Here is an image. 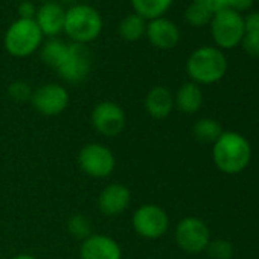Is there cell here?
Instances as JSON below:
<instances>
[{
  "mask_svg": "<svg viewBox=\"0 0 259 259\" xmlns=\"http://www.w3.org/2000/svg\"><path fill=\"white\" fill-rule=\"evenodd\" d=\"M176 241L182 250L200 253L209 244V229L200 218H183L176 227Z\"/></svg>",
  "mask_w": 259,
  "mask_h": 259,
  "instance_id": "30bf717a",
  "label": "cell"
},
{
  "mask_svg": "<svg viewBox=\"0 0 259 259\" xmlns=\"http://www.w3.org/2000/svg\"><path fill=\"white\" fill-rule=\"evenodd\" d=\"M210 31L213 41L223 49L238 46L245 34L244 19L239 13L227 8L217 13L210 20Z\"/></svg>",
  "mask_w": 259,
  "mask_h": 259,
  "instance_id": "5b68a950",
  "label": "cell"
},
{
  "mask_svg": "<svg viewBox=\"0 0 259 259\" xmlns=\"http://www.w3.org/2000/svg\"><path fill=\"white\" fill-rule=\"evenodd\" d=\"M169 226L166 212L157 204H144L133 215V229L145 239L162 238Z\"/></svg>",
  "mask_w": 259,
  "mask_h": 259,
  "instance_id": "52a82bcc",
  "label": "cell"
},
{
  "mask_svg": "<svg viewBox=\"0 0 259 259\" xmlns=\"http://www.w3.org/2000/svg\"><path fill=\"white\" fill-rule=\"evenodd\" d=\"M194 2L207 10L212 16L229 8V0H194Z\"/></svg>",
  "mask_w": 259,
  "mask_h": 259,
  "instance_id": "4316f807",
  "label": "cell"
},
{
  "mask_svg": "<svg viewBox=\"0 0 259 259\" xmlns=\"http://www.w3.org/2000/svg\"><path fill=\"white\" fill-rule=\"evenodd\" d=\"M135 13L145 20H154L163 17V14L171 8L174 0H130Z\"/></svg>",
  "mask_w": 259,
  "mask_h": 259,
  "instance_id": "ac0fdd59",
  "label": "cell"
},
{
  "mask_svg": "<svg viewBox=\"0 0 259 259\" xmlns=\"http://www.w3.org/2000/svg\"><path fill=\"white\" fill-rule=\"evenodd\" d=\"M241 43L250 57H259V32H245Z\"/></svg>",
  "mask_w": 259,
  "mask_h": 259,
  "instance_id": "484cf974",
  "label": "cell"
},
{
  "mask_svg": "<svg viewBox=\"0 0 259 259\" xmlns=\"http://www.w3.org/2000/svg\"><path fill=\"white\" fill-rule=\"evenodd\" d=\"M32 89L28 82L25 81H14L10 87H8V95L11 99H14L16 102H25V101H31L32 96Z\"/></svg>",
  "mask_w": 259,
  "mask_h": 259,
  "instance_id": "d4e9b609",
  "label": "cell"
},
{
  "mask_svg": "<svg viewBox=\"0 0 259 259\" xmlns=\"http://www.w3.org/2000/svg\"><path fill=\"white\" fill-rule=\"evenodd\" d=\"M67 229H69V233L76 238V239H81L84 241L85 238H89L92 235V224H90V220L81 213H76L73 217L69 218L67 221Z\"/></svg>",
  "mask_w": 259,
  "mask_h": 259,
  "instance_id": "7402d4cb",
  "label": "cell"
},
{
  "mask_svg": "<svg viewBox=\"0 0 259 259\" xmlns=\"http://www.w3.org/2000/svg\"><path fill=\"white\" fill-rule=\"evenodd\" d=\"M174 104L179 107L180 111L192 114L200 110L203 104V93L195 82H186L179 89L174 98Z\"/></svg>",
  "mask_w": 259,
  "mask_h": 259,
  "instance_id": "e0dca14e",
  "label": "cell"
},
{
  "mask_svg": "<svg viewBox=\"0 0 259 259\" xmlns=\"http://www.w3.org/2000/svg\"><path fill=\"white\" fill-rule=\"evenodd\" d=\"M79 168L84 174L93 179H107L116 166L114 154L101 144H87L78 156Z\"/></svg>",
  "mask_w": 259,
  "mask_h": 259,
  "instance_id": "8992f818",
  "label": "cell"
},
{
  "mask_svg": "<svg viewBox=\"0 0 259 259\" xmlns=\"http://www.w3.org/2000/svg\"><path fill=\"white\" fill-rule=\"evenodd\" d=\"M102 31V17L90 5H75L66 11L64 32L73 43L87 45L99 37Z\"/></svg>",
  "mask_w": 259,
  "mask_h": 259,
  "instance_id": "3957f363",
  "label": "cell"
},
{
  "mask_svg": "<svg viewBox=\"0 0 259 259\" xmlns=\"http://www.w3.org/2000/svg\"><path fill=\"white\" fill-rule=\"evenodd\" d=\"M43 41V34L35 20H16L5 34V49L16 58L32 55Z\"/></svg>",
  "mask_w": 259,
  "mask_h": 259,
  "instance_id": "277c9868",
  "label": "cell"
},
{
  "mask_svg": "<svg viewBox=\"0 0 259 259\" xmlns=\"http://www.w3.org/2000/svg\"><path fill=\"white\" fill-rule=\"evenodd\" d=\"M186 70L195 82L213 84L226 75L227 60L220 49L204 46L191 54Z\"/></svg>",
  "mask_w": 259,
  "mask_h": 259,
  "instance_id": "7a4b0ae2",
  "label": "cell"
},
{
  "mask_svg": "<svg viewBox=\"0 0 259 259\" xmlns=\"http://www.w3.org/2000/svg\"><path fill=\"white\" fill-rule=\"evenodd\" d=\"M212 14L198 4H191L185 11V19L192 26H204L212 20Z\"/></svg>",
  "mask_w": 259,
  "mask_h": 259,
  "instance_id": "603a6c76",
  "label": "cell"
},
{
  "mask_svg": "<svg viewBox=\"0 0 259 259\" xmlns=\"http://www.w3.org/2000/svg\"><path fill=\"white\" fill-rule=\"evenodd\" d=\"M31 104L43 116H58L69 105V93L60 84H45L32 92Z\"/></svg>",
  "mask_w": 259,
  "mask_h": 259,
  "instance_id": "8fae6325",
  "label": "cell"
},
{
  "mask_svg": "<svg viewBox=\"0 0 259 259\" xmlns=\"http://www.w3.org/2000/svg\"><path fill=\"white\" fill-rule=\"evenodd\" d=\"M251 148L238 133H223L213 147V162L226 174L241 172L250 162Z\"/></svg>",
  "mask_w": 259,
  "mask_h": 259,
  "instance_id": "6da1fadb",
  "label": "cell"
},
{
  "mask_svg": "<svg viewBox=\"0 0 259 259\" xmlns=\"http://www.w3.org/2000/svg\"><path fill=\"white\" fill-rule=\"evenodd\" d=\"M251 5H253V0H229V8L236 13L247 11Z\"/></svg>",
  "mask_w": 259,
  "mask_h": 259,
  "instance_id": "f546056e",
  "label": "cell"
},
{
  "mask_svg": "<svg viewBox=\"0 0 259 259\" xmlns=\"http://www.w3.org/2000/svg\"><path fill=\"white\" fill-rule=\"evenodd\" d=\"M132 203V192L125 185L111 183L102 189L98 198L99 210L107 217H116L125 212Z\"/></svg>",
  "mask_w": 259,
  "mask_h": 259,
  "instance_id": "4fadbf2b",
  "label": "cell"
},
{
  "mask_svg": "<svg viewBox=\"0 0 259 259\" xmlns=\"http://www.w3.org/2000/svg\"><path fill=\"white\" fill-rule=\"evenodd\" d=\"M207 253L212 259H230L233 254L232 244L226 239H217L207 244Z\"/></svg>",
  "mask_w": 259,
  "mask_h": 259,
  "instance_id": "cb8c5ba5",
  "label": "cell"
},
{
  "mask_svg": "<svg viewBox=\"0 0 259 259\" xmlns=\"http://www.w3.org/2000/svg\"><path fill=\"white\" fill-rule=\"evenodd\" d=\"M37 10L32 2H20L19 5V19L23 20H35Z\"/></svg>",
  "mask_w": 259,
  "mask_h": 259,
  "instance_id": "83f0119b",
  "label": "cell"
},
{
  "mask_svg": "<svg viewBox=\"0 0 259 259\" xmlns=\"http://www.w3.org/2000/svg\"><path fill=\"white\" fill-rule=\"evenodd\" d=\"M69 51V45H66L61 40L57 38H51L49 41H46L41 48V60L45 61V64H48L49 67L58 70L60 66L63 64V61L66 60Z\"/></svg>",
  "mask_w": 259,
  "mask_h": 259,
  "instance_id": "ffe728a7",
  "label": "cell"
},
{
  "mask_svg": "<svg viewBox=\"0 0 259 259\" xmlns=\"http://www.w3.org/2000/svg\"><path fill=\"white\" fill-rule=\"evenodd\" d=\"M221 135H223L221 125L213 119H200L194 125V136L197 141L203 144H210V142L215 144Z\"/></svg>",
  "mask_w": 259,
  "mask_h": 259,
  "instance_id": "44dd1931",
  "label": "cell"
},
{
  "mask_svg": "<svg viewBox=\"0 0 259 259\" xmlns=\"http://www.w3.org/2000/svg\"><path fill=\"white\" fill-rule=\"evenodd\" d=\"M147 20L139 14H130L119 23V35L125 41H138L145 35Z\"/></svg>",
  "mask_w": 259,
  "mask_h": 259,
  "instance_id": "d6986e66",
  "label": "cell"
},
{
  "mask_svg": "<svg viewBox=\"0 0 259 259\" xmlns=\"http://www.w3.org/2000/svg\"><path fill=\"white\" fill-rule=\"evenodd\" d=\"M125 111L120 105L111 101H104L95 105L92 111V125L105 138H116L125 128Z\"/></svg>",
  "mask_w": 259,
  "mask_h": 259,
  "instance_id": "ba28073f",
  "label": "cell"
},
{
  "mask_svg": "<svg viewBox=\"0 0 259 259\" xmlns=\"http://www.w3.org/2000/svg\"><path fill=\"white\" fill-rule=\"evenodd\" d=\"M81 259H122L120 245L107 235H90L81 242Z\"/></svg>",
  "mask_w": 259,
  "mask_h": 259,
  "instance_id": "7c38bea8",
  "label": "cell"
},
{
  "mask_svg": "<svg viewBox=\"0 0 259 259\" xmlns=\"http://www.w3.org/2000/svg\"><path fill=\"white\" fill-rule=\"evenodd\" d=\"M145 35L154 48L165 51L176 48L180 41V31L177 25L165 17L150 20V23H147Z\"/></svg>",
  "mask_w": 259,
  "mask_h": 259,
  "instance_id": "5bb4252c",
  "label": "cell"
},
{
  "mask_svg": "<svg viewBox=\"0 0 259 259\" xmlns=\"http://www.w3.org/2000/svg\"><path fill=\"white\" fill-rule=\"evenodd\" d=\"M64 22H66V11L60 4L48 2L37 10L35 23L43 35L57 37L61 31H64Z\"/></svg>",
  "mask_w": 259,
  "mask_h": 259,
  "instance_id": "9a60e30c",
  "label": "cell"
},
{
  "mask_svg": "<svg viewBox=\"0 0 259 259\" xmlns=\"http://www.w3.org/2000/svg\"><path fill=\"white\" fill-rule=\"evenodd\" d=\"M92 69V55L85 45L73 43L69 45V51L66 55V60L57 70L58 75L70 82V84H79L82 82Z\"/></svg>",
  "mask_w": 259,
  "mask_h": 259,
  "instance_id": "9c48e42d",
  "label": "cell"
},
{
  "mask_svg": "<svg viewBox=\"0 0 259 259\" xmlns=\"http://www.w3.org/2000/svg\"><path fill=\"white\" fill-rule=\"evenodd\" d=\"M19 2H31V0H19Z\"/></svg>",
  "mask_w": 259,
  "mask_h": 259,
  "instance_id": "1f68e13d",
  "label": "cell"
},
{
  "mask_svg": "<svg viewBox=\"0 0 259 259\" xmlns=\"http://www.w3.org/2000/svg\"><path fill=\"white\" fill-rule=\"evenodd\" d=\"M174 108V96L169 89L156 85L145 98V110L153 119H165Z\"/></svg>",
  "mask_w": 259,
  "mask_h": 259,
  "instance_id": "2e32d148",
  "label": "cell"
},
{
  "mask_svg": "<svg viewBox=\"0 0 259 259\" xmlns=\"http://www.w3.org/2000/svg\"><path fill=\"white\" fill-rule=\"evenodd\" d=\"M13 259H37L34 254H29V253H20V254H16Z\"/></svg>",
  "mask_w": 259,
  "mask_h": 259,
  "instance_id": "4dcf8cb0",
  "label": "cell"
},
{
  "mask_svg": "<svg viewBox=\"0 0 259 259\" xmlns=\"http://www.w3.org/2000/svg\"><path fill=\"white\" fill-rule=\"evenodd\" d=\"M245 32H259V13H251L244 19Z\"/></svg>",
  "mask_w": 259,
  "mask_h": 259,
  "instance_id": "f1b7e54d",
  "label": "cell"
}]
</instances>
